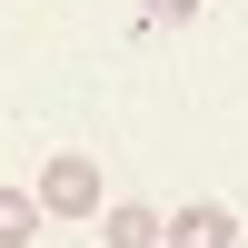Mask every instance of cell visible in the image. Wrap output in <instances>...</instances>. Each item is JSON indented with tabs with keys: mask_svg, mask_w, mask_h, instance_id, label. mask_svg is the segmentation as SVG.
Segmentation results:
<instances>
[{
	"mask_svg": "<svg viewBox=\"0 0 248 248\" xmlns=\"http://www.w3.org/2000/svg\"><path fill=\"white\" fill-rule=\"evenodd\" d=\"M40 209H50V218H99V209H109L99 159L90 149H50V159H40Z\"/></svg>",
	"mask_w": 248,
	"mask_h": 248,
	"instance_id": "cell-1",
	"label": "cell"
},
{
	"mask_svg": "<svg viewBox=\"0 0 248 248\" xmlns=\"http://www.w3.org/2000/svg\"><path fill=\"white\" fill-rule=\"evenodd\" d=\"M99 238L109 248H169V218H159L149 199H109V209H99Z\"/></svg>",
	"mask_w": 248,
	"mask_h": 248,
	"instance_id": "cell-2",
	"label": "cell"
},
{
	"mask_svg": "<svg viewBox=\"0 0 248 248\" xmlns=\"http://www.w3.org/2000/svg\"><path fill=\"white\" fill-rule=\"evenodd\" d=\"M169 248H238V218L218 199H189V209H169Z\"/></svg>",
	"mask_w": 248,
	"mask_h": 248,
	"instance_id": "cell-3",
	"label": "cell"
},
{
	"mask_svg": "<svg viewBox=\"0 0 248 248\" xmlns=\"http://www.w3.org/2000/svg\"><path fill=\"white\" fill-rule=\"evenodd\" d=\"M40 218H50V209H40V189H0V248H30Z\"/></svg>",
	"mask_w": 248,
	"mask_h": 248,
	"instance_id": "cell-4",
	"label": "cell"
},
{
	"mask_svg": "<svg viewBox=\"0 0 248 248\" xmlns=\"http://www.w3.org/2000/svg\"><path fill=\"white\" fill-rule=\"evenodd\" d=\"M139 10H149V20H169V30H179V20H199V0H139Z\"/></svg>",
	"mask_w": 248,
	"mask_h": 248,
	"instance_id": "cell-5",
	"label": "cell"
}]
</instances>
